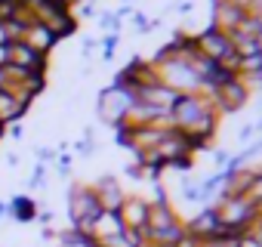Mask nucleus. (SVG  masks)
I'll return each mask as SVG.
<instances>
[{
  "mask_svg": "<svg viewBox=\"0 0 262 247\" xmlns=\"http://www.w3.org/2000/svg\"><path fill=\"white\" fill-rule=\"evenodd\" d=\"M25 108H28V102L16 99L7 87H0V127H7L10 120L22 117V114H25Z\"/></svg>",
  "mask_w": 262,
  "mask_h": 247,
  "instance_id": "0eeeda50",
  "label": "nucleus"
},
{
  "mask_svg": "<svg viewBox=\"0 0 262 247\" xmlns=\"http://www.w3.org/2000/svg\"><path fill=\"white\" fill-rule=\"evenodd\" d=\"M93 192H96V198H99V204H102V210H120V204L126 201V198L120 195V189H117V182H114L111 176H105V179H99V182L93 186Z\"/></svg>",
  "mask_w": 262,
  "mask_h": 247,
  "instance_id": "423d86ee",
  "label": "nucleus"
},
{
  "mask_svg": "<svg viewBox=\"0 0 262 247\" xmlns=\"http://www.w3.org/2000/svg\"><path fill=\"white\" fill-rule=\"evenodd\" d=\"M99 22H102L105 28H117V16H111V13H102V16H99Z\"/></svg>",
  "mask_w": 262,
  "mask_h": 247,
  "instance_id": "9d476101",
  "label": "nucleus"
},
{
  "mask_svg": "<svg viewBox=\"0 0 262 247\" xmlns=\"http://www.w3.org/2000/svg\"><path fill=\"white\" fill-rule=\"evenodd\" d=\"M19 40H22V44H28L31 50H37L40 56H47L59 37H56L47 25H40V22H34V19H31V22L25 25V31H22V37H19Z\"/></svg>",
  "mask_w": 262,
  "mask_h": 247,
  "instance_id": "20e7f679",
  "label": "nucleus"
},
{
  "mask_svg": "<svg viewBox=\"0 0 262 247\" xmlns=\"http://www.w3.org/2000/svg\"><path fill=\"white\" fill-rule=\"evenodd\" d=\"M0 68H7V47H0Z\"/></svg>",
  "mask_w": 262,
  "mask_h": 247,
  "instance_id": "ddd939ff",
  "label": "nucleus"
},
{
  "mask_svg": "<svg viewBox=\"0 0 262 247\" xmlns=\"http://www.w3.org/2000/svg\"><path fill=\"white\" fill-rule=\"evenodd\" d=\"M7 84V74H4V68H0V87H4Z\"/></svg>",
  "mask_w": 262,
  "mask_h": 247,
  "instance_id": "2eb2a0df",
  "label": "nucleus"
},
{
  "mask_svg": "<svg viewBox=\"0 0 262 247\" xmlns=\"http://www.w3.org/2000/svg\"><path fill=\"white\" fill-rule=\"evenodd\" d=\"M28 186H34V189H40V186H43V164H37V167H34V173H31V182H28Z\"/></svg>",
  "mask_w": 262,
  "mask_h": 247,
  "instance_id": "1a4fd4ad",
  "label": "nucleus"
},
{
  "mask_svg": "<svg viewBox=\"0 0 262 247\" xmlns=\"http://www.w3.org/2000/svg\"><path fill=\"white\" fill-rule=\"evenodd\" d=\"M37 158H40V164H47V161H53V152H50V149H40Z\"/></svg>",
  "mask_w": 262,
  "mask_h": 247,
  "instance_id": "f8f14e48",
  "label": "nucleus"
},
{
  "mask_svg": "<svg viewBox=\"0 0 262 247\" xmlns=\"http://www.w3.org/2000/svg\"><path fill=\"white\" fill-rule=\"evenodd\" d=\"M120 219H123V229H145L148 225V204L145 201H136V198H129L120 204Z\"/></svg>",
  "mask_w": 262,
  "mask_h": 247,
  "instance_id": "39448f33",
  "label": "nucleus"
},
{
  "mask_svg": "<svg viewBox=\"0 0 262 247\" xmlns=\"http://www.w3.org/2000/svg\"><path fill=\"white\" fill-rule=\"evenodd\" d=\"M4 213H10V210H7V204H0V216H4Z\"/></svg>",
  "mask_w": 262,
  "mask_h": 247,
  "instance_id": "dca6fc26",
  "label": "nucleus"
},
{
  "mask_svg": "<svg viewBox=\"0 0 262 247\" xmlns=\"http://www.w3.org/2000/svg\"><path fill=\"white\" fill-rule=\"evenodd\" d=\"M253 133H256V130H253V127H244V130H241V139H250V136H253Z\"/></svg>",
  "mask_w": 262,
  "mask_h": 247,
  "instance_id": "4468645a",
  "label": "nucleus"
},
{
  "mask_svg": "<svg viewBox=\"0 0 262 247\" xmlns=\"http://www.w3.org/2000/svg\"><path fill=\"white\" fill-rule=\"evenodd\" d=\"M7 210L16 216V219H31V216H37V207H34V201H28V198H13L10 204H7Z\"/></svg>",
  "mask_w": 262,
  "mask_h": 247,
  "instance_id": "6e6552de",
  "label": "nucleus"
},
{
  "mask_svg": "<svg viewBox=\"0 0 262 247\" xmlns=\"http://www.w3.org/2000/svg\"><path fill=\"white\" fill-rule=\"evenodd\" d=\"M133 102H136L133 90H126V87H117V84H114L111 90H105V93L99 96V117L108 120V123H114V127H123V117L129 114Z\"/></svg>",
  "mask_w": 262,
  "mask_h": 247,
  "instance_id": "f03ea898",
  "label": "nucleus"
},
{
  "mask_svg": "<svg viewBox=\"0 0 262 247\" xmlns=\"http://www.w3.org/2000/svg\"><path fill=\"white\" fill-rule=\"evenodd\" d=\"M56 167H59V173H68V167H71V158H68V155H62V158L56 161Z\"/></svg>",
  "mask_w": 262,
  "mask_h": 247,
  "instance_id": "9b49d317",
  "label": "nucleus"
},
{
  "mask_svg": "<svg viewBox=\"0 0 262 247\" xmlns=\"http://www.w3.org/2000/svg\"><path fill=\"white\" fill-rule=\"evenodd\" d=\"M68 213H71V222L80 235H90L93 232V222L99 219L102 213V204L96 198L93 189H83V186H74L71 189V201H68Z\"/></svg>",
  "mask_w": 262,
  "mask_h": 247,
  "instance_id": "f257e3e1",
  "label": "nucleus"
},
{
  "mask_svg": "<svg viewBox=\"0 0 262 247\" xmlns=\"http://www.w3.org/2000/svg\"><path fill=\"white\" fill-rule=\"evenodd\" d=\"M43 62H47V56H40L37 50H31L22 40H13L7 47V65L10 68H22V71H31V74H43Z\"/></svg>",
  "mask_w": 262,
  "mask_h": 247,
  "instance_id": "7ed1b4c3",
  "label": "nucleus"
}]
</instances>
